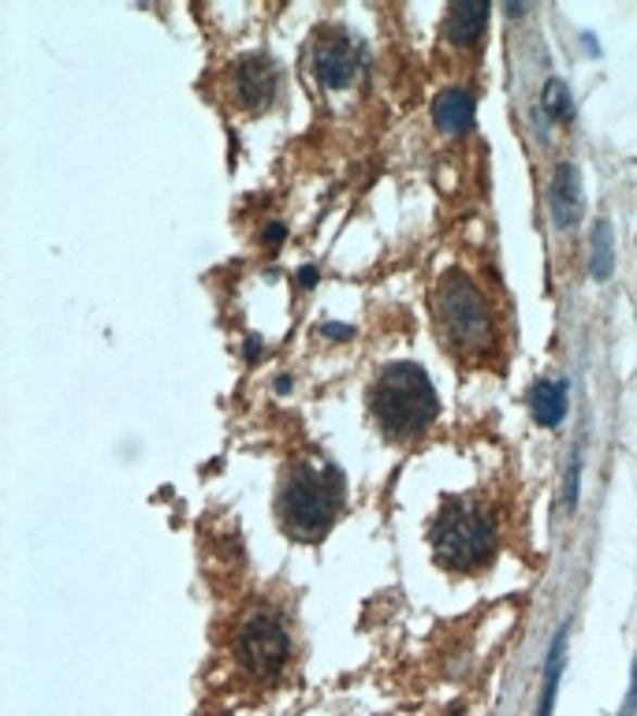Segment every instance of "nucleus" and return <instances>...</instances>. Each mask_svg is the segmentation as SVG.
Masks as SVG:
<instances>
[{
    "instance_id": "1",
    "label": "nucleus",
    "mask_w": 637,
    "mask_h": 716,
    "mask_svg": "<svg viewBox=\"0 0 637 716\" xmlns=\"http://www.w3.org/2000/svg\"><path fill=\"white\" fill-rule=\"evenodd\" d=\"M370 410L377 418L380 433L391 441H410V436L425 433L436 422V388L429 373L417 362H391L380 370L377 384L370 392Z\"/></svg>"
},
{
    "instance_id": "2",
    "label": "nucleus",
    "mask_w": 637,
    "mask_h": 716,
    "mask_svg": "<svg viewBox=\"0 0 637 716\" xmlns=\"http://www.w3.org/2000/svg\"><path fill=\"white\" fill-rule=\"evenodd\" d=\"M284 530L299 541H321L344 508V478L336 467H299L280 489Z\"/></svg>"
},
{
    "instance_id": "3",
    "label": "nucleus",
    "mask_w": 637,
    "mask_h": 716,
    "mask_svg": "<svg viewBox=\"0 0 637 716\" xmlns=\"http://www.w3.org/2000/svg\"><path fill=\"white\" fill-rule=\"evenodd\" d=\"M436 560L451 571H477L496 553V522L482 504L451 501L444 504L429 530Z\"/></svg>"
},
{
    "instance_id": "4",
    "label": "nucleus",
    "mask_w": 637,
    "mask_h": 716,
    "mask_svg": "<svg viewBox=\"0 0 637 716\" xmlns=\"http://www.w3.org/2000/svg\"><path fill=\"white\" fill-rule=\"evenodd\" d=\"M436 321H440L444 340L459 351H485L492 344V310L482 287L462 269H451L436 287Z\"/></svg>"
},
{
    "instance_id": "5",
    "label": "nucleus",
    "mask_w": 637,
    "mask_h": 716,
    "mask_svg": "<svg viewBox=\"0 0 637 716\" xmlns=\"http://www.w3.org/2000/svg\"><path fill=\"white\" fill-rule=\"evenodd\" d=\"M291 657V639L284 624L268 613H258L239 631V661L254 679H276Z\"/></svg>"
},
{
    "instance_id": "6",
    "label": "nucleus",
    "mask_w": 637,
    "mask_h": 716,
    "mask_svg": "<svg viewBox=\"0 0 637 716\" xmlns=\"http://www.w3.org/2000/svg\"><path fill=\"white\" fill-rule=\"evenodd\" d=\"M313 72L325 90H344L358 72V49L339 26H325L313 41Z\"/></svg>"
},
{
    "instance_id": "7",
    "label": "nucleus",
    "mask_w": 637,
    "mask_h": 716,
    "mask_svg": "<svg viewBox=\"0 0 637 716\" xmlns=\"http://www.w3.org/2000/svg\"><path fill=\"white\" fill-rule=\"evenodd\" d=\"M276 86H280V75H276L273 57L254 52V57H242L232 67V90L242 109H265L276 98Z\"/></svg>"
},
{
    "instance_id": "8",
    "label": "nucleus",
    "mask_w": 637,
    "mask_h": 716,
    "mask_svg": "<svg viewBox=\"0 0 637 716\" xmlns=\"http://www.w3.org/2000/svg\"><path fill=\"white\" fill-rule=\"evenodd\" d=\"M552 209L560 229H574L586 213V190H582V176L574 164H560L552 183Z\"/></svg>"
},
{
    "instance_id": "9",
    "label": "nucleus",
    "mask_w": 637,
    "mask_h": 716,
    "mask_svg": "<svg viewBox=\"0 0 637 716\" xmlns=\"http://www.w3.org/2000/svg\"><path fill=\"white\" fill-rule=\"evenodd\" d=\"M474 116H477V101H474V94L462 90V86L444 90L433 104V120L444 135H466V131L474 127Z\"/></svg>"
},
{
    "instance_id": "10",
    "label": "nucleus",
    "mask_w": 637,
    "mask_h": 716,
    "mask_svg": "<svg viewBox=\"0 0 637 716\" xmlns=\"http://www.w3.org/2000/svg\"><path fill=\"white\" fill-rule=\"evenodd\" d=\"M488 23V4H474V0H462V4H451L448 15H444V30L455 46H477Z\"/></svg>"
},
{
    "instance_id": "11",
    "label": "nucleus",
    "mask_w": 637,
    "mask_h": 716,
    "mask_svg": "<svg viewBox=\"0 0 637 716\" xmlns=\"http://www.w3.org/2000/svg\"><path fill=\"white\" fill-rule=\"evenodd\" d=\"M529 407H534V418L540 425H560L566 418V384L563 381H537L534 396H529Z\"/></svg>"
},
{
    "instance_id": "12",
    "label": "nucleus",
    "mask_w": 637,
    "mask_h": 716,
    "mask_svg": "<svg viewBox=\"0 0 637 716\" xmlns=\"http://www.w3.org/2000/svg\"><path fill=\"white\" fill-rule=\"evenodd\" d=\"M563 653H566V627L555 631L552 645H548V665H545V687H540V709L537 716H552L555 694H560V676H563Z\"/></svg>"
},
{
    "instance_id": "13",
    "label": "nucleus",
    "mask_w": 637,
    "mask_h": 716,
    "mask_svg": "<svg viewBox=\"0 0 637 716\" xmlns=\"http://www.w3.org/2000/svg\"><path fill=\"white\" fill-rule=\"evenodd\" d=\"M615 269V239H612V224L600 221L597 232H592V261H589V273L592 281H608Z\"/></svg>"
},
{
    "instance_id": "14",
    "label": "nucleus",
    "mask_w": 637,
    "mask_h": 716,
    "mask_svg": "<svg viewBox=\"0 0 637 716\" xmlns=\"http://www.w3.org/2000/svg\"><path fill=\"white\" fill-rule=\"evenodd\" d=\"M540 109H545L548 116L555 120V124H566V120H571V112H574L571 94H566V83H560V78H548L545 94H540Z\"/></svg>"
},
{
    "instance_id": "15",
    "label": "nucleus",
    "mask_w": 637,
    "mask_h": 716,
    "mask_svg": "<svg viewBox=\"0 0 637 716\" xmlns=\"http://www.w3.org/2000/svg\"><path fill=\"white\" fill-rule=\"evenodd\" d=\"M578 470H582V456L574 452V459H571V493H566V508H574V504H578Z\"/></svg>"
},
{
    "instance_id": "16",
    "label": "nucleus",
    "mask_w": 637,
    "mask_h": 716,
    "mask_svg": "<svg viewBox=\"0 0 637 716\" xmlns=\"http://www.w3.org/2000/svg\"><path fill=\"white\" fill-rule=\"evenodd\" d=\"M634 713H637V657H634V671H630V694H626L623 713L619 716H634Z\"/></svg>"
},
{
    "instance_id": "17",
    "label": "nucleus",
    "mask_w": 637,
    "mask_h": 716,
    "mask_svg": "<svg viewBox=\"0 0 637 716\" xmlns=\"http://www.w3.org/2000/svg\"><path fill=\"white\" fill-rule=\"evenodd\" d=\"M325 336H332V340H351L354 333H351V325H344V321H328V325H325Z\"/></svg>"
},
{
    "instance_id": "18",
    "label": "nucleus",
    "mask_w": 637,
    "mask_h": 716,
    "mask_svg": "<svg viewBox=\"0 0 637 716\" xmlns=\"http://www.w3.org/2000/svg\"><path fill=\"white\" fill-rule=\"evenodd\" d=\"M284 243V224H268L265 229V247H280Z\"/></svg>"
},
{
    "instance_id": "19",
    "label": "nucleus",
    "mask_w": 637,
    "mask_h": 716,
    "mask_svg": "<svg viewBox=\"0 0 637 716\" xmlns=\"http://www.w3.org/2000/svg\"><path fill=\"white\" fill-rule=\"evenodd\" d=\"M258 351H261V340H258V336H250V340H247V358H250V362H254V358H258Z\"/></svg>"
},
{
    "instance_id": "20",
    "label": "nucleus",
    "mask_w": 637,
    "mask_h": 716,
    "mask_svg": "<svg viewBox=\"0 0 637 716\" xmlns=\"http://www.w3.org/2000/svg\"><path fill=\"white\" fill-rule=\"evenodd\" d=\"M302 284H307V287H313V284H317V269H313V266H307V269H302Z\"/></svg>"
}]
</instances>
